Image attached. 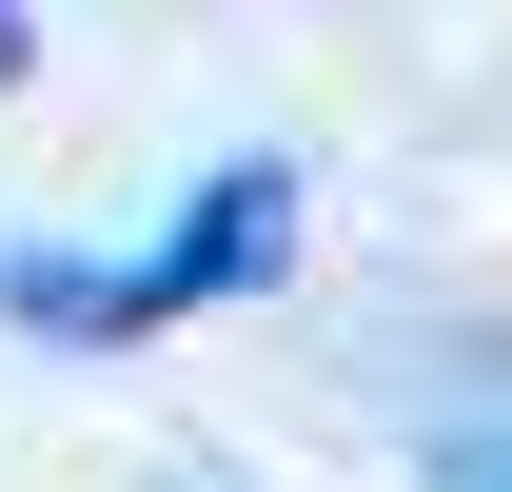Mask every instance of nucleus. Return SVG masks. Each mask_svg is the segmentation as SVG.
<instances>
[{"mask_svg":"<svg viewBox=\"0 0 512 492\" xmlns=\"http://www.w3.org/2000/svg\"><path fill=\"white\" fill-rule=\"evenodd\" d=\"M256 276H296V178L276 158H217L158 256H0V315L20 335H158V315L256 296Z\"/></svg>","mask_w":512,"mask_h":492,"instance_id":"f257e3e1","label":"nucleus"},{"mask_svg":"<svg viewBox=\"0 0 512 492\" xmlns=\"http://www.w3.org/2000/svg\"><path fill=\"white\" fill-rule=\"evenodd\" d=\"M453 492H512V433H473V453H453Z\"/></svg>","mask_w":512,"mask_h":492,"instance_id":"f03ea898","label":"nucleus"},{"mask_svg":"<svg viewBox=\"0 0 512 492\" xmlns=\"http://www.w3.org/2000/svg\"><path fill=\"white\" fill-rule=\"evenodd\" d=\"M0 79H20V0H0Z\"/></svg>","mask_w":512,"mask_h":492,"instance_id":"7ed1b4c3","label":"nucleus"}]
</instances>
